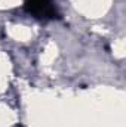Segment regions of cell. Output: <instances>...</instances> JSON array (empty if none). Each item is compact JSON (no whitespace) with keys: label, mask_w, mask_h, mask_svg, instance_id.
Here are the masks:
<instances>
[{"label":"cell","mask_w":126,"mask_h":127,"mask_svg":"<svg viewBox=\"0 0 126 127\" xmlns=\"http://www.w3.org/2000/svg\"><path fill=\"white\" fill-rule=\"evenodd\" d=\"M25 9L36 18H55L57 10L52 0H25Z\"/></svg>","instance_id":"6da1fadb"},{"label":"cell","mask_w":126,"mask_h":127,"mask_svg":"<svg viewBox=\"0 0 126 127\" xmlns=\"http://www.w3.org/2000/svg\"><path fill=\"white\" fill-rule=\"evenodd\" d=\"M18 127H19V126H18Z\"/></svg>","instance_id":"7a4b0ae2"}]
</instances>
